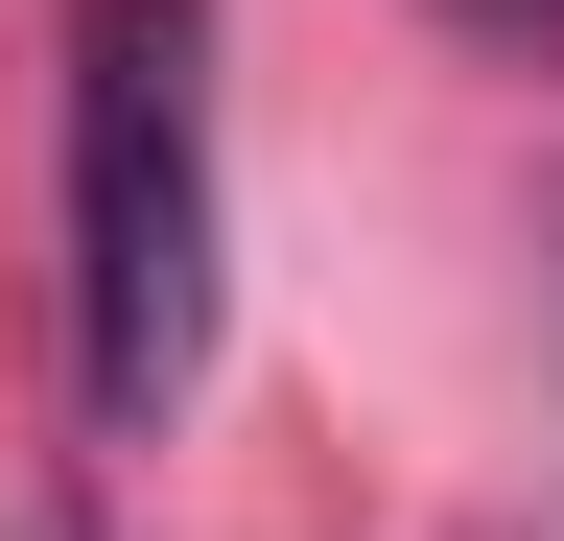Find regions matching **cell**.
Listing matches in <instances>:
<instances>
[{"instance_id":"6da1fadb","label":"cell","mask_w":564,"mask_h":541,"mask_svg":"<svg viewBox=\"0 0 564 541\" xmlns=\"http://www.w3.org/2000/svg\"><path fill=\"white\" fill-rule=\"evenodd\" d=\"M212 377V0H70V400L165 424Z\"/></svg>"},{"instance_id":"7a4b0ae2","label":"cell","mask_w":564,"mask_h":541,"mask_svg":"<svg viewBox=\"0 0 564 541\" xmlns=\"http://www.w3.org/2000/svg\"><path fill=\"white\" fill-rule=\"evenodd\" d=\"M24 541H70V518H24Z\"/></svg>"}]
</instances>
